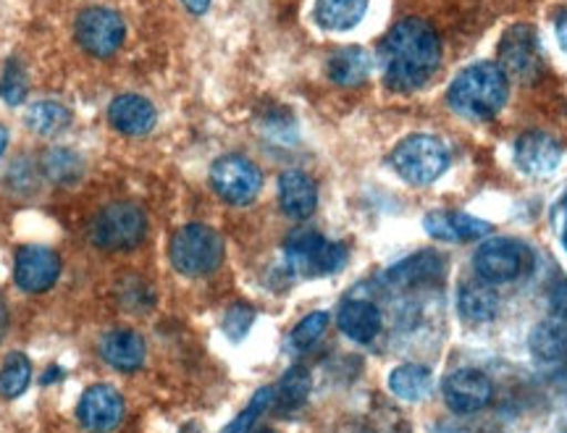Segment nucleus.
I'll list each match as a JSON object with an SVG mask.
<instances>
[{
    "instance_id": "nucleus-23",
    "label": "nucleus",
    "mask_w": 567,
    "mask_h": 433,
    "mask_svg": "<svg viewBox=\"0 0 567 433\" xmlns=\"http://www.w3.org/2000/svg\"><path fill=\"white\" fill-rule=\"evenodd\" d=\"M496 310H499V295L488 281H471L460 289V312L467 321L486 323L496 316Z\"/></svg>"
},
{
    "instance_id": "nucleus-32",
    "label": "nucleus",
    "mask_w": 567,
    "mask_h": 433,
    "mask_svg": "<svg viewBox=\"0 0 567 433\" xmlns=\"http://www.w3.org/2000/svg\"><path fill=\"white\" fill-rule=\"evenodd\" d=\"M271 404H274V389L271 386H264L258 394L252 396V402L247 404L245 413L239 415L237 421L229 425V429H226V433H250L255 421H258V417L264 415L266 410L271 408Z\"/></svg>"
},
{
    "instance_id": "nucleus-11",
    "label": "nucleus",
    "mask_w": 567,
    "mask_h": 433,
    "mask_svg": "<svg viewBox=\"0 0 567 433\" xmlns=\"http://www.w3.org/2000/svg\"><path fill=\"white\" fill-rule=\"evenodd\" d=\"M563 142L551 137L549 132H523L513 147L515 166L534 179H544V176L557 172V166L563 163Z\"/></svg>"
},
{
    "instance_id": "nucleus-4",
    "label": "nucleus",
    "mask_w": 567,
    "mask_h": 433,
    "mask_svg": "<svg viewBox=\"0 0 567 433\" xmlns=\"http://www.w3.org/2000/svg\"><path fill=\"white\" fill-rule=\"evenodd\" d=\"M147 234V218L134 203H111L92 218V245L109 252H130L142 245Z\"/></svg>"
},
{
    "instance_id": "nucleus-31",
    "label": "nucleus",
    "mask_w": 567,
    "mask_h": 433,
    "mask_svg": "<svg viewBox=\"0 0 567 433\" xmlns=\"http://www.w3.org/2000/svg\"><path fill=\"white\" fill-rule=\"evenodd\" d=\"M326 329H329V312H310L292 331V344L297 350H308V347H313L323 337Z\"/></svg>"
},
{
    "instance_id": "nucleus-20",
    "label": "nucleus",
    "mask_w": 567,
    "mask_h": 433,
    "mask_svg": "<svg viewBox=\"0 0 567 433\" xmlns=\"http://www.w3.org/2000/svg\"><path fill=\"white\" fill-rule=\"evenodd\" d=\"M326 71H329V80L342 87H358L363 84L373 71V59L365 48L360 45H347L339 48L329 55L326 61Z\"/></svg>"
},
{
    "instance_id": "nucleus-28",
    "label": "nucleus",
    "mask_w": 567,
    "mask_h": 433,
    "mask_svg": "<svg viewBox=\"0 0 567 433\" xmlns=\"http://www.w3.org/2000/svg\"><path fill=\"white\" fill-rule=\"evenodd\" d=\"M42 168L55 184H76L84 176V161L69 147H53L42 158Z\"/></svg>"
},
{
    "instance_id": "nucleus-37",
    "label": "nucleus",
    "mask_w": 567,
    "mask_h": 433,
    "mask_svg": "<svg viewBox=\"0 0 567 433\" xmlns=\"http://www.w3.org/2000/svg\"><path fill=\"white\" fill-rule=\"evenodd\" d=\"M6 145H9V132H6V126H0V155L6 153Z\"/></svg>"
},
{
    "instance_id": "nucleus-15",
    "label": "nucleus",
    "mask_w": 567,
    "mask_h": 433,
    "mask_svg": "<svg viewBox=\"0 0 567 433\" xmlns=\"http://www.w3.org/2000/svg\"><path fill=\"white\" fill-rule=\"evenodd\" d=\"M423 229L442 243H471V239H484L494 231V226L484 218L471 216L460 210H431L423 218Z\"/></svg>"
},
{
    "instance_id": "nucleus-39",
    "label": "nucleus",
    "mask_w": 567,
    "mask_h": 433,
    "mask_svg": "<svg viewBox=\"0 0 567 433\" xmlns=\"http://www.w3.org/2000/svg\"><path fill=\"white\" fill-rule=\"evenodd\" d=\"M258 433H274V431H258Z\"/></svg>"
},
{
    "instance_id": "nucleus-8",
    "label": "nucleus",
    "mask_w": 567,
    "mask_h": 433,
    "mask_svg": "<svg viewBox=\"0 0 567 433\" xmlns=\"http://www.w3.org/2000/svg\"><path fill=\"white\" fill-rule=\"evenodd\" d=\"M210 184L229 205H250L264 189V174L245 155H224L210 166Z\"/></svg>"
},
{
    "instance_id": "nucleus-19",
    "label": "nucleus",
    "mask_w": 567,
    "mask_h": 433,
    "mask_svg": "<svg viewBox=\"0 0 567 433\" xmlns=\"http://www.w3.org/2000/svg\"><path fill=\"white\" fill-rule=\"evenodd\" d=\"M101 354L111 368L122 373H132L145 363V339L137 331L116 329L103 337Z\"/></svg>"
},
{
    "instance_id": "nucleus-21",
    "label": "nucleus",
    "mask_w": 567,
    "mask_h": 433,
    "mask_svg": "<svg viewBox=\"0 0 567 433\" xmlns=\"http://www.w3.org/2000/svg\"><path fill=\"white\" fill-rule=\"evenodd\" d=\"M339 329H342L352 342L368 344L379 337L381 331V310L373 302L365 300H350L339 310Z\"/></svg>"
},
{
    "instance_id": "nucleus-26",
    "label": "nucleus",
    "mask_w": 567,
    "mask_h": 433,
    "mask_svg": "<svg viewBox=\"0 0 567 433\" xmlns=\"http://www.w3.org/2000/svg\"><path fill=\"white\" fill-rule=\"evenodd\" d=\"M530 350L538 360H547V363L567 358V323L555 321V318L538 323L530 333Z\"/></svg>"
},
{
    "instance_id": "nucleus-1",
    "label": "nucleus",
    "mask_w": 567,
    "mask_h": 433,
    "mask_svg": "<svg viewBox=\"0 0 567 433\" xmlns=\"http://www.w3.org/2000/svg\"><path fill=\"white\" fill-rule=\"evenodd\" d=\"M379 59L386 87L408 95L429 84L436 74L439 61H442V40L434 24L425 19H402L381 42Z\"/></svg>"
},
{
    "instance_id": "nucleus-12",
    "label": "nucleus",
    "mask_w": 567,
    "mask_h": 433,
    "mask_svg": "<svg viewBox=\"0 0 567 433\" xmlns=\"http://www.w3.org/2000/svg\"><path fill=\"white\" fill-rule=\"evenodd\" d=\"M61 276V258L51 247L42 245H27L17 252L13 260V279H17L19 289L30 295L48 292Z\"/></svg>"
},
{
    "instance_id": "nucleus-38",
    "label": "nucleus",
    "mask_w": 567,
    "mask_h": 433,
    "mask_svg": "<svg viewBox=\"0 0 567 433\" xmlns=\"http://www.w3.org/2000/svg\"><path fill=\"white\" fill-rule=\"evenodd\" d=\"M563 245H565V250H567V226H565V234H563Z\"/></svg>"
},
{
    "instance_id": "nucleus-33",
    "label": "nucleus",
    "mask_w": 567,
    "mask_h": 433,
    "mask_svg": "<svg viewBox=\"0 0 567 433\" xmlns=\"http://www.w3.org/2000/svg\"><path fill=\"white\" fill-rule=\"evenodd\" d=\"M252 321H255V312L250 308H245V305H234L224 318V331L229 333L234 342H239V339L250 331Z\"/></svg>"
},
{
    "instance_id": "nucleus-27",
    "label": "nucleus",
    "mask_w": 567,
    "mask_h": 433,
    "mask_svg": "<svg viewBox=\"0 0 567 433\" xmlns=\"http://www.w3.org/2000/svg\"><path fill=\"white\" fill-rule=\"evenodd\" d=\"M310 386H313L310 373L305 371V368H292V371L279 381V386L274 389V402L279 404L284 413H295V410H300L302 404L308 402Z\"/></svg>"
},
{
    "instance_id": "nucleus-3",
    "label": "nucleus",
    "mask_w": 567,
    "mask_h": 433,
    "mask_svg": "<svg viewBox=\"0 0 567 433\" xmlns=\"http://www.w3.org/2000/svg\"><path fill=\"white\" fill-rule=\"evenodd\" d=\"M389 161L408 184L429 187V184L442 179L450 168V147L434 134H410L394 147Z\"/></svg>"
},
{
    "instance_id": "nucleus-16",
    "label": "nucleus",
    "mask_w": 567,
    "mask_h": 433,
    "mask_svg": "<svg viewBox=\"0 0 567 433\" xmlns=\"http://www.w3.org/2000/svg\"><path fill=\"white\" fill-rule=\"evenodd\" d=\"M109 122L118 134L142 137V134L153 132L155 122H158V111L142 95H118L109 105Z\"/></svg>"
},
{
    "instance_id": "nucleus-13",
    "label": "nucleus",
    "mask_w": 567,
    "mask_h": 433,
    "mask_svg": "<svg viewBox=\"0 0 567 433\" xmlns=\"http://www.w3.org/2000/svg\"><path fill=\"white\" fill-rule=\"evenodd\" d=\"M442 392H444L446 408H450L452 413L473 415L492 402L494 386L481 371L463 368V371H455L452 375H446Z\"/></svg>"
},
{
    "instance_id": "nucleus-17",
    "label": "nucleus",
    "mask_w": 567,
    "mask_h": 433,
    "mask_svg": "<svg viewBox=\"0 0 567 433\" xmlns=\"http://www.w3.org/2000/svg\"><path fill=\"white\" fill-rule=\"evenodd\" d=\"M279 205L289 218H310L318 208V187L305 172L289 168L279 176Z\"/></svg>"
},
{
    "instance_id": "nucleus-2",
    "label": "nucleus",
    "mask_w": 567,
    "mask_h": 433,
    "mask_svg": "<svg viewBox=\"0 0 567 433\" xmlns=\"http://www.w3.org/2000/svg\"><path fill=\"white\" fill-rule=\"evenodd\" d=\"M509 95V80L499 63L481 61L460 71L446 90L452 111L473 122H488L505 109Z\"/></svg>"
},
{
    "instance_id": "nucleus-5",
    "label": "nucleus",
    "mask_w": 567,
    "mask_h": 433,
    "mask_svg": "<svg viewBox=\"0 0 567 433\" xmlns=\"http://www.w3.org/2000/svg\"><path fill=\"white\" fill-rule=\"evenodd\" d=\"M168 258L174 268L184 276L213 274L224 260V239L210 226L189 224L174 234Z\"/></svg>"
},
{
    "instance_id": "nucleus-25",
    "label": "nucleus",
    "mask_w": 567,
    "mask_h": 433,
    "mask_svg": "<svg viewBox=\"0 0 567 433\" xmlns=\"http://www.w3.org/2000/svg\"><path fill=\"white\" fill-rule=\"evenodd\" d=\"M24 124L40 137H55L71 126V111L55 101H40L27 111Z\"/></svg>"
},
{
    "instance_id": "nucleus-22",
    "label": "nucleus",
    "mask_w": 567,
    "mask_h": 433,
    "mask_svg": "<svg viewBox=\"0 0 567 433\" xmlns=\"http://www.w3.org/2000/svg\"><path fill=\"white\" fill-rule=\"evenodd\" d=\"M368 0H316L313 17L326 32H350L365 19Z\"/></svg>"
},
{
    "instance_id": "nucleus-6",
    "label": "nucleus",
    "mask_w": 567,
    "mask_h": 433,
    "mask_svg": "<svg viewBox=\"0 0 567 433\" xmlns=\"http://www.w3.org/2000/svg\"><path fill=\"white\" fill-rule=\"evenodd\" d=\"M284 258H287L289 271L302 279H318L342 271L347 262V247L331 243L318 231H297L284 245Z\"/></svg>"
},
{
    "instance_id": "nucleus-30",
    "label": "nucleus",
    "mask_w": 567,
    "mask_h": 433,
    "mask_svg": "<svg viewBox=\"0 0 567 433\" xmlns=\"http://www.w3.org/2000/svg\"><path fill=\"white\" fill-rule=\"evenodd\" d=\"M27 92H30L27 71L17 59H11L6 63L3 76H0V101L6 105H21L27 101Z\"/></svg>"
},
{
    "instance_id": "nucleus-10",
    "label": "nucleus",
    "mask_w": 567,
    "mask_h": 433,
    "mask_svg": "<svg viewBox=\"0 0 567 433\" xmlns=\"http://www.w3.org/2000/svg\"><path fill=\"white\" fill-rule=\"evenodd\" d=\"M499 69L505 71L507 80L528 84L536 82L544 71L542 48H538L536 30L528 24H515L505 32L499 42Z\"/></svg>"
},
{
    "instance_id": "nucleus-14",
    "label": "nucleus",
    "mask_w": 567,
    "mask_h": 433,
    "mask_svg": "<svg viewBox=\"0 0 567 433\" xmlns=\"http://www.w3.org/2000/svg\"><path fill=\"white\" fill-rule=\"evenodd\" d=\"M80 423L90 433H111L124 417V400L109 383H95L82 394L76 408Z\"/></svg>"
},
{
    "instance_id": "nucleus-29",
    "label": "nucleus",
    "mask_w": 567,
    "mask_h": 433,
    "mask_svg": "<svg viewBox=\"0 0 567 433\" xmlns=\"http://www.w3.org/2000/svg\"><path fill=\"white\" fill-rule=\"evenodd\" d=\"M30 381H32L30 360H27L21 352H11L9 358H6L3 368H0V396H6V400H17V396L27 392Z\"/></svg>"
},
{
    "instance_id": "nucleus-7",
    "label": "nucleus",
    "mask_w": 567,
    "mask_h": 433,
    "mask_svg": "<svg viewBox=\"0 0 567 433\" xmlns=\"http://www.w3.org/2000/svg\"><path fill=\"white\" fill-rule=\"evenodd\" d=\"M476 274L488 283L515 281L517 276L530 271V250L520 239L492 237L473 255Z\"/></svg>"
},
{
    "instance_id": "nucleus-35",
    "label": "nucleus",
    "mask_w": 567,
    "mask_h": 433,
    "mask_svg": "<svg viewBox=\"0 0 567 433\" xmlns=\"http://www.w3.org/2000/svg\"><path fill=\"white\" fill-rule=\"evenodd\" d=\"M555 32H557V42L559 48L567 53V11H563L557 17V24H555Z\"/></svg>"
},
{
    "instance_id": "nucleus-34",
    "label": "nucleus",
    "mask_w": 567,
    "mask_h": 433,
    "mask_svg": "<svg viewBox=\"0 0 567 433\" xmlns=\"http://www.w3.org/2000/svg\"><path fill=\"white\" fill-rule=\"evenodd\" d=\"M549 312L555 321L567 323V279L559 281L549 295Z\"/></svg>"
},
{
    "instance_id": "nucleus-9",
    "label": "nucleus",
    "mask_w": 567,
    "mask_h": 433,
    "mask_svg": "<svg viewBox=\"0 0 567 433\" xmlns=\"http://www.w3.org/2000/svg\"><path fill=\"white\" fill-rule=\"evenodd\" d=\"M126 24L113 9L92 6L76 17V42L84 53L95 59H111L124 45Z\"/></svg>"
},
{
    "instance_id": "nucleus-18",
    "label": "nucleus",
    "mask_w": 567,
    "mask_h": 433,
    "mask_svg": "<svg viewBox=\"0 0 567 433\" xmlns=\"http://www.w3.org/2000/svg\"><path fill=\"white\" fill-rule=\"evenodd\" d=\"M444 271H446V262L442 255L434 250H423V252L410 255V258H405L402 262H396L394 268H389L386 281L400 289L423 287V283L442 279Z\"/></svg>"
},
{
    "instance_id": "nucleus-24",
    "label": "nucleus",
    "mask_w": 567,
    "mask_h": 433,
    "mask_svg": "<svg viewBox=\"0 0 567 433\" xmlns=\"http://www.w3.org/2000/svg\"><path fill=\"white\" fill-rule=\"evenodd\" d=\"M431 386H434V373L425 365L408 363L389 373V389H392L394 396L405 402L425 400L431 394Z\"/></svg>"
},
{
    "instance_id": "nucleus-36",
    "label": "nucleus",
    "mask_w": 567,
    "mask_h": 433,
    "mask_svg": "<svg viewBox=\"0 0 567 433\" xmlns=\"http://www.w3.org/2000/svg\"><path fill=\"white\" fill-rule=\"evenodd\" d=\"M184 9L189 13H195V17H203V13H208L210 9V0H182Z\"/></svg>"
}]
</instances>
